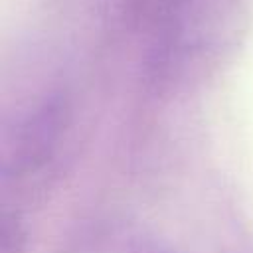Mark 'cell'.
I'll return each mask as SVG.
<instances>
[{
	"label": "cell",
	"mask_w": 253,
	"mask_h": 253,
	"mask_svg": "<svg viewBox=\"0 0 253 253\" xmlns=\"http://www.w3.org/2000/svg\"><path fill=\"white\" fill-rule=\"evenodd\" d=\"M101 253H166L160 245H156L150 239L144 237H121L111 239V243H105Z\"/></svg>",
	"instance_id": "obj_3"
},
{
	"label": "cell",
	"mask_w": 253,
	"mask_h": 253,
	"mask_svg": "<svg viewBox=\"0 0 253 253\" xmlns=\"http://www.w3.org/2000/svg\"><path fill=\"white\" fill-rule=\"evenodd\" d=\"M69 121L67 105L61 97H51L40 105L18 128L8 144L4 176L28 180L38 176L51 160L65 134Z\"/></svg>",
	"instance_id": "obj_1"
},
{
	"label": "cell",
	"mask_w": 253,
	"mask_h": 253,
	"mask_svg": "<svg viewBox=\"0 0 253 253\" xmlns=\"http://www.w3.org/2000/svg\"><path fill=\"white\" fill-rule=\"evenodd\" d=\"M2 245L0 251L2 253H24V241H26V233L22 229V223L18 219L16 213L4 211L2 213Z\"/></svg>",
	"instance_id": "obj_2"
}]
</instances>
